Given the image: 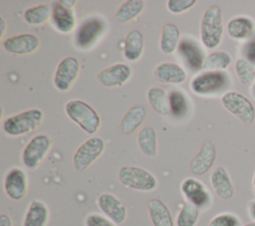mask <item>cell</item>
Segmentation results:
<instances>
[{
	"mask_svg": "<svg viewBox=\"0 0 255 226\" xmlns=\"http://www.w3.org/2000/svg\"><path fill=\"white\" fill-rule=\"evenodd\" d=\"M108 25L106 20L99 15H92L84 19L76 29L74 45L78 50L89 51L93 49L104 37Z\"/></svg>",
	"mask_w": 255,
	"mask_h": 226,
	"instance_id": "obj_1",
	"label": "cell"
},
{
	"mask_svg": "<svg viewBox=\"0 0 255 226\" xmlns=\"http://www.w3.org/2000/svg\"><path fill=\"white\" fill-rule=\"evenodd\" d=\"M231 84L225 71H204L190 82V90L197 96L211 97L226 91Z\"/></svg>",
	"mask_w": 255,
	"mask_h": 226,
	"instance_id": "obj_2",
	"label": "cell"
},
{
	"mask_svg": "<svg viewBox=\"0 0 255 226\" xmlns=\"http://www.w3.org/2000/svg\"><path fill=\"white\" fill-rule=\"evenodd\" d=\"M223 36V22L221 9L217 5L209 6L203 13L200 21V40L202 45L215 49L221 43Z\"/></svg>",
	"mask_w": 255,
	"mask_h": 226,
	"instance_id": "obj_3",
	"label": "cell"
},
{
	"mask_svg": "<svg viewBox=\"0 0 255 226\" xmlns=\"http://www.w3.org/2000/svg\"><path fill=\"white\" fill-rule=\"evenodd\" d=\"M44 113L39 109H31L8 116L2 129L9 136H21L37 129L43 122Z\"/></svg>",
	"mask_w": 255,
	"mask_h": 226,
	"instance_id": "obj_4",
	"label": "cell"
},
{
	"mask_svg": "<svg viewBox=\"0 0 255 226\" xmlns=\"http://www.w3.org/2000/svg\"><path fill=\"white\" fill-rule=\"evenodd\" d=\"M65 113L88 134H94L100 128L101 117L99 113L84 101H69L65 106Z\"/></svg>",
	"mask_w": 255,
	"mask_h": 226,
	"instance_id": "obj_5",
	"label": "cell"
},
{
	"mask_svg": "<svg viewBox=\"0 0 255 226\" xmlns=\"http://www.w3.org/2000/svg\"><path fill=\"white\" fill-rule=\"evenodd\" d=\"M120 182L128 188L148 192L157 186L155 176L148 170L138 166H123L118 172Z\"/></svg>",
	"mask_w": 255,
	"mask_h": 226,
	"instance_id": "obj_6",
	"label": "cell"
},
{
	"mask_svg": "<svg viewBox=\"0 0 255 226\" xmlns=\"http://www.w3.org/2000/svg\"><path fill=\"white\" fill-rule=\"evenodd\" d=\"M222 106L240 121L245 124H251L255 119V109L252 103L243 95L229 91L221 97Z\"/></svg>",
	"mask_w": 255,
	"mask_h": 226,
	"instance_id": "obj_7",
	"label": "cell"
},
{
	"mask_svg": "<svg viewBox=\"0 0 255 226\" xmlns=\"http://www.w3.org/2000/svg\"><path fill=\"white\" fill-rule=\"evenodd\" d=\"M105 141L99 136H93L84 141L75 151L73 164L76 170L84 171L93 164L104 152Z\"/></svg>",
	"mask_w": 255,
	"mask_h": 226,
	"instance_id": "obj_8",
	"label": "cell"
},
{
	"mask_svg": "<svg viewBox=\"0 0 255 226\" xmlns=\"http://www.w3.org/2000/svg\"><path fill=\"white\" fill-rule=\"evenodd\" d=\"M52 146V139L46 134L35 135L22 151V162L28 169L40 166Z\"/></svg>",
	"mask_w": 255,
	"mask_h": 226,
	"instance_id": "obj_9",
	"label": "cell"
},
{
	"mask_svg": "<svg viewBox=\"0 0 255 226\" xmlns=\"http://www.w3.org/2000/svg\"><path fill=\"white\" fill-rule=\"evenodd\" d=\"M180 191L188 203L199 210L207 209L212 204V196L205 185L194 177L185 178L180 184Z\"/></svg>",
	"mask_w": 255,
	"mask_h": 226,
	"instance_id": "obj_10",
	"label": "cell"
},
{
	"mask_svg": "<svg viewBox=\"0 0 255 226\" xmlns=\"http://www.w3.org/2000/svg\"><path fill=\"white\" fill-rule=\"evenodd\" d=\"M80 73V64L75 57H66L58 65L54 75L55 88L63 93L68 92Z\"/></svg>",
	"mask_w": 255,
	"mask_h": 226,
	"instance_id": "obj_11",
	"label": "cell"
},
{
	"mask_svg": "<svg viewBox=\"0 0 255 226\" xmlns=\"http://www.w3.org/2000/svg\"><path fill=\"white\" fill-rule=\"evenodd\" d=\"M177 53L185 66L191 71L197 72L202 69L206 57L198 42L193 38L187 36L182 38L177 47Z\"/></svg>",
	"mask_w": 255,
	"mask_h": 226,
	"instance_id": "obj_12",
	"label": "cell"
},
{
	"mask_svg": "<svg viewBox=\"0 0 255 226\" xmlns=\"http://www.w3.org/2000/svg\"><path fill=\"white\" fill-rule=\"evenodd\" d=\"M28 190V178L26 172L20 167H13L5 175L4 191L12 200L23 199Z\"/></svg>",
	"mask_w": 255,
	"mask_h": 226,
	"instance_id": "obj_13",
	"label": "cell"
},
{
	"mask_svg": "<svg viewBox=\"0 0 255 226\" xmlns=\"http://www.w3.org/2000/svg\"><path fill=\"white\" fill-rule=\"evenodd\" d=\"M97 204L105 216L115 222L117 225L122 224L128 215L125 204L112 193H102L97 199Z\"/></svg>",
	"mask_w": 255,
	"mask_h": 226,
	"instance_id": "obj_14",
	"label": "cell"
},
{
	"mask_svg": "<svg viewBox=\"0 0 255 226\" xmlns=\"http://www.w3.org/2000/svg\"><path fill=\"white\" fill-rule=\"evenodd\" d=\"M131 77V69L127 64H114L97 75V80L105 87H121L127 83Z\"/></svg>",
	"mask_w": 255,
	"mask_h": 226,
	"instance_id": "obj_15",
	"label": "cell"
},
{
	"mask_svg": "<svg viewBox=\"0 0 255 226\" xmlns=\"http://www.w3.org/2000/svg\"><path fill=\"white\" fill-rule=\"evenodd\" d=\"M4 50L13 55H28L38 50L40 41L36 35L21 34L7 38L2 44Z\"/></svg>",
	"mask_w": 255,
	"mask_h": 226,
	"instance_id": "obj_16",
	"label": "cell"
},
{
	"mask_svg": "<svg viewBox=\"0 0 255 226\" xmlns=\"http://www.w3.org/2000/svg\"><path fill=\"white\" fill-rule=\"evenodd\" d=\"M215 159L216 149L214 145L209 141L204 142L190 161L189 168L191 173L197 176L207 173L213 166Z\"/></svg>",
	"mask_w": 255,
	"mask_h": 226,
	"instance_id": "obj_17",
	"label": "cell"
},
{
	"mask_svg": "<svg viewBox=\"0 0 255 226\" xmlns=\"http://www.w3.org/2000/svg\"><path fill=\"white\" fill-rule=\"evenodd\" d=\"M51 22L54 28L63 34L71 33L76 27V16L73 9H68L59 1L52 5Z\"/></svg>",
	"mask_w": 255,
	"mask_h": 226,
	"instance_id": "obj_18",
	"label": "cell"
},
{
	"mask_svg": "<svg viewBox=\"0 0 255 226\" xmlns=\"http://www.w3.org/2000/svg\"><path fill=\"white\" fill-rule=\"evenodd\" d=\"M153 75L160 83L179 85L185 82L187 75L185 70L175 63L164 62L154 68Z\"/></svg>",
	"mask_w": 255,
	"mask_h": 226,
	"instance_id": "obj_19",
	"label": "cell"
},
{
	"mask_svg": "<svg viewBox=\"0 0 255 226\" xmlns=\"http://www.w3.org/2000/svg\"><path fill=\"white\" fill-rule=\"evenodd\" d=\"M210 183L215 193L222 199H230L234 194V187L225 167L217 166L210 175Z\"/></svg>",
	"mask_w": 255,
	"mask_h": 226,
	"instance_id": "obj_20",
	"label": "cell"
},
{
	"mask_svg": "<svg viewBox=\"0 0 255 226\" xmlns=\"http://www.w3.org/2000/svg\"><path fill=\"white\" fill-rule=\"evenodd\" d=\"M147 210L153 226H174L169 208L160 199L152 198L148 200Z\"/></svg>",
	"mask_w": 255,
	"mask_h": 226,
	"instance_id": "obj_21",
	"label": "cell"
},
{
	"mask_svg": "<svg viewBox=\"0 0 255 226\" xmlns=\"http://www.w3.org/2000/svg\"><path fill=\"white\" fill-rule=\"evenodd\" d=\"M49 221V208L41 200H33L25 213L23 226H46Z\"/></svg>",
	"mask_w": 255,
	"mask_h": 226,
	"instance_id": "obj_22",
	"label": "cell"
},
{
	"mask_svg": "<svg viewBox=\"0 0 255 226\" xmlns=\"http://www.w3.org/2000/svg\"><path fill=\"white\" fill-rule=\"evenodd\" d=\"M144 49V38L140 31L132 30L128 33L125 46H124V57L128 62L138 61L143 53Z\"/></svg>",
	"mask_w": 255,
	"mask_h": 226,
	"instance_id": "obj_23",
	"label": "cell"
},
{
	"mask_svg": "<svg viewBox=\"0 0 255 226\" xmlns=\"http://www.w3.org/2000/svg\"><path fill=\"white\" fill-rule=\"evenodd\" d=\"M254 32V23L247 17L232 18L227 24V34L234 40H245L252 36Z\"/></svg>",
	"mask_w": 255,
	"mask_h": 226,
	"instance_id": "obj_24",
	"label": "cell"
},
{
	"mask_svg": "<svg viewBox=\"0 0 255 226\" xmlns=\"http://www.w3.org/2000/svg\"><path fill=\"white\" fill-rule=\"evenodd\" d=\"M146 116V111L141 106L131 107L123 116L120 127L125 134L133 133L144 121Z\"/></svg>",
	"mask_w": 255,
	"mask_h": 226,
	"instance_id": "obj_25",
	"label": "cell"
},
{
	"mask_svg": "<svg viewBox=\"0 0 255 226\" xmlns=\"http://www.w3.org/2000/svg\"><path fill=\"white\" fill-rule=\"evenodd\" d=\"M180 42V31L178 27L172 23H167L163 26L159 47L162 53L172 54L177 50Z\"/></svg>",
	"mask_w": 255,
	"mask_h": 226,
	"instance_id": "obj_26",
	"label": "cell"
},
{
	"mask_svg": "<svg viewBox=\"0 0 255 226\" xmlns=\"http://www.w3.org/2000/svg\"><path fill=\"white\" fill-rule=\"evenodd\" d=\"M138 148L142 154L153 157L157 153V136L153 127L144 126L137 134Z\"/></svg>",
	"mask_w": 255,
	"mask_h": 226,
	"instance_id": "obj_27",
	"label": "cell"
},
{
	"mask_svg": "<svg viewBox=\"0 0 255 226\" xmlns=\"http://www.w3.org/2000/svg\"><path fill=\"white\" fill-rule=\"evenodd\" d=\"M144 2L141 0H127L116 12V19L120 23H128L137 18L144 9Z\"/></svg>",
	"mask_w": 255,
	"mask_h": 226,
	"instance_id": "obj_28",
	"label": "cell"
},
{
	"mask_svg": "<svg viewBox=\"0 0 255 226\" xmlns=\"http://www.w3.org/2000/svg\"><path fill=\"white\" fill-rule=\"evenodd\" d=\"M147 101L151 108L158 113L166 115L170 113L168 95L164 90L158 87L150 88L146 94Z\"/></svg>",
	"mask_w": 255,
	"mask_h": 226,
	"instance_id": "obj_29",
	"label": "cell"
},
{
	"mask_svg": "<svg viewBox=\"0 0 255 226\" xmlns=\"http://www.w3.org/2000/svg\"><path fill=\"white\" fill-rule=\"evenodd\" d=\"M52 7L47 4H40L28 8L24 12V20L30 25H41L44 24L51 18Z\"/></svg>",
	"mask_w": 255,
	"mask_h": 226,
	"instance_id": "obj_30",
	"label": "cell"
},
{
	"mask_svg": "<svg viewBox=\"0 0 255 226\" xmlns=\"http://www.w3.org/2000/svg\"><path fill=\"white\" fill-rule=\"evenodd\" d=\"M231 57L224 51H215L206 56L202 70L204 71H224L231 64Z\"/></svg>",
	"mask_w": 255,
	"mask_h": 226,
	"instance_id": "obj_31",
	"label": "cell"
},
{
	"mask_svg": "<svg viewBox=\"0 0 255 226\" xmlns=\"http://www.w3.org/2000/svg\"><path fill=\"white\" fill-rule=\"evenodd\" d=\"M170 113L174 117H182L189 109V103L186 95L179 90H172L168 94Z\"/></svg>",
	"mask_w": 255,
	"mask_h": 226,
	"instance_id": "obj_32",
	"label": "cell"
},
{
	"mask_svg": "<svg viewBox=\"0 0 255 226\" xmlns=\"http://www.w3.org/2000/svg\"><path fill=\"white\" fill-rule=\"evenodd\" d=\"M235 73L240 83L245 87H250L255 81V68L246 59H238L235 63Z\"/></svg>",
	"mask_w": 255,
	"mask_h": 226,
	"instance_id": "obj_33",
	"label": "cell"
},
{
	"mask_svg": "<svg viewBox=\"0 0 255 226\" xmlns=\"http://www.w3.org/2000/svg\"><path fill=\"white\" fill-rule=\"evenodd\" d=\"M200 210L191 203L186 202L177 214L176 226H195L199 219Z\"/></svg>",
	"mask_w": 255,
	"mask_h": 226,
	"instance_id": "obj_34",
	"label": "cell"
},
{
	"mask_svg": "<svg viewBox=\"0 0 255 226\" xmlns=\"http://www.w3.org/2000/svg\"><path fill=\"white\" fill-rule=\"evenodd\" d=\"M240 219L233 213L224 212L214 216L208 226H240Z\"/></svg>",
	"mask_w": 255,
	"mask_h": 226,
	"instance_id": "obj_35",
	"label": "cell"
},
{
	"mask_svg": "<svg viewBox=\"0 0 255 226\" xmlns=\"http://www.w3.org/2000/svg\"><path fill=\"white\" fill-rule=\"evenodd\" d=\"M195 3L196 0H169L167 1L166 6L172 14H180L192 8Z\"/></svg>",
	"mask_w": 255,
	"mask_h": 226,
	"instance_id": "obj_36",
	"label": "cell"
},
{
	"mask_svg": "<svg viewBox=\"0 0 255 226\" xmlns=\"http://www.w3.org/2000/svg\"><path fill=\"white\" fill-rule=\"evenodd\" d=\"M85 226H117V224L105 215L91 213L85 219Z\"/></svg>",
	"mask_w": 255,
	"mask_h": 226,
	"instance_id": "obj_37",
	"label": "cell"
},
{
	"mask_svg": "<svg viewBox=\"0 0 255 226\" xmlns=\"http://www.w3.org/2000/svg\"><path fill=\"white\" fill-rule=\"evenodd\" d=\"M243 55L252 65H255V35L243 46Z\"/></svg>",
	"mask_w": 255,
	"mask_h": 226,
	"instance_id": "obj_38",
	"label": "cell"
},
{
	"mask_svg": "<svg viewBox=\"0 0 255 226\" xmlns=\"http://www.w3.org/2000/svg\"><path fill=\"white\" fill-rule=\"evenodd\" d=\"M0 226H13L12 219L6 214L0 215Z\"/></svg>",
	"mask_w": 255,
	"mask_h": 226,
	"instance_id": "obj_39",
	"label": "cell"
},
{
	"mask_svg": "<svg viewBox=\"0 0 255 226\" xmlns=\"http://www.w3.org/2000/svg\"><path fill=\"white\" fill-rule=\"evenodd\" d=\"M59 2L68 9H73L77 4V0H60Z\"/></svg>",
	"mask_w": 255,
	"mask_h": 226,
	"instance_id": "obj_40",
	"label": "cell"
},
{
	"mask_svg": "<svg viewBox=\"0 0 255 226\" xmlns=\"http://www.w3.org/2000/svg\"><path fill=\"white\" fill-rule=\"evenodd\" d=\"M248 210H249V215L251 216V218L253 220H255V201H253L249 204Z\"/></svg>",
	"mask_w": 255,
	"mask_h": 226,
	"instance_id": "obj_41",
	"label": "cell"
},
{
	"mask_svg": "<svg viewBox=\"0 0 255 226\" xmlns=\"http://www.w3.org/2000/svg\"><path fill=\"white\" fill-rule=\"evenodd\" d=\"M0 31H1V37H3L6 31V21L3 17H0Z\"/></svg>",
	"mask_w": 255,
	"mask_h": 226,
	"instance_id": "obj_42",
	"label": "cell"
},
{
	"mask_svg": "<svg viewBox=\"0 0 255 226\" xmlns=\"http://www.w3.org/2000/svg\"><path fill=\"white\" fill-rule=\"evenodd\" d=\"M243 226H255V222H250V223H247V224H245Z\"/></svg>",
	"mask_w": 255,
	"mask_h": 226,
	"instance_id": "obj_43",
	"label": "cell"
},
{
	"mask_svg": "<svg viewBox=\"0 0 255 226\" xmlns=\"http://www.w3.org/2000/svg\"><path fill=\"white\" fill-rule=\"evenodd\" d=\"M252 95H253V97L255 98V84L253 85V88H252Z\"/></svg>",
	"mask_w": 255,
	"mask_h": 226,
	"instance_id": "obj_44",
	"label": "cell"
},
{
	"mask_svg": "<svg viewBox=\"0 0 255 226\" xmlns=\"http://www.w3.org/2000/svg\"><path fill=\"white\" fill-rule=\"evenodd\" d=\"M253 187H254V192H255V173H254V177H253Z\"/></svg>",
	"mask_w": 255,
	"mask_h": 226,
	"instance_id": "obj_45",
	"label": "cell"
}]
</instances>
